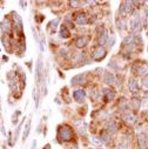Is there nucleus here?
<instances>
[{
    "label": "nucleus",
    "instance_id": "nucleus-1",
    "mask_svg": "<svg viewBox=\"0 0 148 149\" xmlns=\"http://www.w3.org/2000/svg\"><path fill=\"white\" fill-rule=\"evenodd\" d=\"M73 130L68 127V126H61L59 127L58 130V139H60L61 141H72L73 140Z\"/></svg>",
    "mask_w": 148,
    "mask_h": 149
},
{
    "label": "nucleus",
    "instance_id": "nucleus-2",
    "mask_svg": "<svg viewBox=\"0 0 148 149\" xmlns=\"http://www.w3.org/2000/svg\"><path fill=\"white\" fill-rule=\"evenodd\" d=\"M92 57H93V59L95 61H100L106 57V51L102 48V46H98L93 51V55H92Z\"/></svg>",
    "mask_w": 148,
    "mask_h": 149
},
{
    "label": "nucleus",
    "instance_id": "nucleus-3",
    "mask_svg": "<svg viewBox=\"0 0 148 149\" xmlns=\"http://www.w3.org/2000/svg\"><path fill=\"white\" fill-rule=\"evenodd\" d=\"M88 41H89V36H88V35L79 36V38L77 39V41H75V46H77L78 48H82V47H85V46L88 44Z\"/></svg>",
    "mask_w": 148,
    "mask_h": 149
},
{
    "label": "nucleus",
    "instance_id": "nucleus-4",
    "mask_svg": "<svg viewBox=\"0 0 148 149\" xmlns=\"http://www.w3.org/2000/svg\"><path fill=\"white\" fill-rule=\"evenodd\" d=\"M85 96H86V93L84 90H81V89L73 92V98H74V100H75L77 102H84Z\"/></svg>",
    "mask_w": 148,
    "mask_h": 149
},
{
    "label": "nucleus",
    "instance_id": "nucleus-5",
    "mask_svg": "<svg viewBox=\"0 0 148 149\" xmlns=\"http://www.w3.org/2000/svg\"><path fill=\"white\" fill-rule=\"evenodd\" d=\"M86 82V75L85 74H78L74 78H72L71 83L72 85H79V83H85Z\"/></svg>",
    "mask_w": 148,
    "mask_h": 149
},
{
    "label": "nucleus",
    "instance_id": "nucleus-6",
    "mask_svg": "<svg viewBox=\"0 0 148 149\" xmlns=\"http://www.w3.org/2000/svg\"><path fill=\"white\" fill-rule=\"evenodd\" d=\"M131 29L133 32H139L141 29V21L139 18H135V19H133L131 21Z\"/></svg>",
    "mask_w": 148,
    "mask_h": 149
},
{
    "label": "nucleus",
    "instance_id": "nucleus-7",
    "mask_svg": "<svg viewBox=\"0 0 148 149\" xmlns=\"http://www.w3.org/2000/svg\"><path fill=\"white\" fill-rule=\"evenodd\" d=\"M131 10H132V4L128 3V1H123V3L121 4V6H120V12H121V14H127V13L131 12Z\"/></svg>",
    "mask_w": 148,
    "mask_h": 149
},
{
    "label": "nucleus",
    "instance_id": "nucleus-8",
    "mask_svg": "<svg viewBox=\"0 0 148 149\" xmlns=\"http://www.w3.org/2000/svg\"><path fill=\"white\" fill-rule=\"evenodd\" d=\"M75 23H77L78 25H86V24L88 23V18L86 16V14L80 13V14H78L77 18H75Z\"/></svg>",
    "mask_w": 148,
    "mask_h": 149
},
{
    "label": "nucleus",
    "instance_id": "nucleus-9",
    "mask_svg": "<svg viewBox=\"0 0 148 149\" xmlns=\"http://www.w3.org/2000/svg\"><path fill=\"white\" fill-rule=\"evenodd\" d=\"M103 81L107 83V85H112L115 82V77L113 75L112 73H105L103 75Z\"/></svg>",
    "mask_w": 148,
    "mask_h": 149
},
{
    "label": "nucleus",
    "instance_id": "nucleus-10",
    "mask_svg": "<svg viewBox=\"0 0 148 149\" xmlns=\"http://www.w3.org/2000/svg\"><path fill=\"white\" fill-rule=\"evenodd\" d=\"M59 21H60V19L59 18H57V19H54V20H52L49 24H48V31L51 32V33H54L55 32V29H57V26H58V24H59Z\"/></svg>",
    "mask_w": 148,
    "mask_h": 149
},
{
    "label": "nucleus",
    "instance_id": "nucleus-11",
    "mask_svg": "<svg viewBox=\"0 0 148 149\" xmlns=\"http://www.w3.org/2000/svg\"><path fill=\"white\" fill-rule=\"evenodd\" d=\"M0 26H1L3 32L10 33V31H11V23L8 21V19H4V20L1 21V24H0Z\"/></svg>",
    "mask_w": 148,
    "mask_h": 149
},
{
    "label": "nucleus",
    "instance_id": "nucleus-12",
    "mask_svg": "<svg viewBox=\"0 0 148 149\" xmlns=\"http://www.w3.org/2000/svg\"><path fill=\"white\" fill-rule=\"evenodd\" d=\"M107 39H108L107 32L105 29H102V33L99 35V45H105L107 42Z\"/></svg>",
    "mask_w": 148,
    "mask_h": 149
},
{
    "label": "nucleus",
    "instance_id": "nucleus-13",
    "mask_svg": "<svg viewBox=\"0 0 148 149\" xmlns=\"http://www.w3.org/2000/svg\"><path fill=\"white\" fill-rule=\"evenodd\" d=\"M122 118H123V120H125V121H127V122H129V123L135 122V115H134V114L126 113V114H123V115H122Z\"/></svg>",
    "mask_w": 148,
    "mask_h": 149
},
{
    "label": "nucleus",
    "instance_id": "nucleus-14",
    "mask_svg": "<svg viewBox=\"0 0 148 149\" xmlns=\"http://www.w3.org/2000/svg\"><path fill=\"white\" fill-rule=\"evenodd\" d=\"M106 128H107V130H108V133H115V132H116V124H115L114 121L108 122L107 126H106Z\"/></svg>",
    "mask_w": 148,
    "mask_h": 149
},
{
    "label": "nucleus",
    "instance_id": "nucleus-15",
    "mask_svg": "<svg viewBox=\"0 0 148 149\" xmlns=\"http://www.w3.org/2000/svg\"><path fill=\"white\" fill-rule=\"evenodd\" d=\"M129 89H131V92H133V93H135L139 89V85H138L136 80H134V79L129 80Z\"/></svg>",
    "mask_w": 148,
    "mask_h": 149
},
{
    "label": "nucleus",
    "instance_id": "nucleus-16",
    "mask_svg": "<svg viewBox=\"0 0 148 149\" xmlns=\"http://www.w3.org/2000/svg\"><path fill=\"white\" fill-rule=\"evenodd\" d=\"M69 35H71L69 29H68L66 26H62L61 29H60V36H61V38H68Z\"/></svg>",
    "mask_w": 148,
    "mask_h": 149
},
{
    "label": "nucleus",
    "instance_id": "nucleus-17",
    "mask_svg": "<svg viewBox=\"0 0 148 149\" xmlns=\"http://www.w3.org/2000/svg\"><path fill=\"white\" fill-rule=\"evenodd\" d=\"M139 144H140V148H142V149H145L146 146H147V139L143 134H141L139 136Z\"/></svg>",
    "mask_w": 148,
    "mask_h": 149
},
{
    "label": "nucleus",
    "instance_id": "nucleus-18",
    "mask_svg": "<svg viewBox=\"0 0 148 149\" xmlns=\"http://www.w3.org/2000/svg\"><path fill=\"white\" fill-rule=\"evenodd\" d=\"M100 140H101L102 143H109V135H108L106 132H103V133H101Z\"/></svg>",
    "mask_w": 148,
    "mask_h": 149
},
{
    "label": "nucleus",
    "instance_id": "nucleus-19",
    "mask_svg": "<svg viewBox=\"0 0 148 149\" xmlns=\"http://www.w3.org/2000/svg\"><path fill=\"white\" fill-rule=\"evenodd\" d=\"M29 128H31V121H28V122H27V124H26V127H25L24 140H26V139H27V136H28V134H29Z\"/></svg>",
    "mask_w": 148,
    "mask_h": 149
},
{
    "label": "nucleus",
    "instance_id": "nucleus-20",
    "mask_svg": "<svg viewBox=\"0 0 148 149\" xmlns=\"http://www.w3.org/2000/svg\"><path fill=\"white\" fill-rule=\"evenodd\" d=\"M113 98H114V94H113L112 92H107V93H106V96H105V100H106V101H108V102L112 101Z\"/></svg>",
    "mask_w": 148,
    "mask_h": 149
},
{
    "label": "nucleus",
    "instance_id": "nucleus-21",
    "mask_svg": "<svg viewBox=\"0 0 148 149\" xmlns=\"http://www.w3.org/2000/svg\"><path fill=\"white\" fill-rule=\"evenodd\" d=\"M114 42H115V36L113 35V36H110V38H109L108 47H109V48H110V47H113V46H114Z\"/></svg>",
    "mask_w": 148,
    "mask_h": 149
},
{
    "label": "nucleus",
    "instance_id": "nucleus-22",
    "mask_svg": "<svg viewBox=\"0 0 148 149\" xmlns=\"http://www.w3.org/2000/svg\"><path fill=\"white\" fill-rule=\"evenodd\" d=\"M147 73H148V68L147 67H141L139 69V74H141V75H146Z\"/></svg>",
    "mask_w": 148,
    "mask_h": 149
},
{
    "label": "nucleus",
    "instance_id": "nucleus-23",
    "mask_svg": "<svg viewBox=\"0 0 148 149\" xmlns=\"http://www.w3.org/2000/svg\"><path fill=\"white\" fill-rule=\"evenodd\" d=\"M92 142H93L94 144H97V146H100V144H102V142H101V140H99V137H93L92 139Z\"/></svg>",
    "mask_w": 148,
    "mask_h": 149
},
{
    "label": "nucleus",
    "instance_id": "nucleus-24",
    "mask_svg": "<svg viewBox=\"0 0 148 149\" xmlns=\"http://www.w3.org/2000/svg\"><path fill=\"white\" fill-rule=\"evenodd\" d=\"M82 3L81 1H69V5L72 6V7H78V6H80Z\"/></svg>",
    "mask_w": 148,
    "mask_h": 149
},
{
    "label": "nucleus",
    "instance_id": "nucleus-25",
    "mask_svg": "<svg viewBox=\"0 0 148 149\" xmlns=\"http://www.w3.org/2000/svg\"><path fill=\"white\" fill-rule=\"evenodd\" d=\"M132 103H133L134 109H139V107H140V101H139V100H133Z\"/></svg>",
    "mask_w": 148,
    "mask_h": 149
},
{
    "label": "nucleus",
    "instance_id": "nucleus-26",
    "mask_svg": "<svg viewBox=\"0 0 148 149\" xmlns=\"http://www.w3.org/2000/svg\"><path fill=\"white\" fill-rule=\"evenodd\" d=\"M123 25H125V21L122 20V21H120V19L118 20V27H119V29H122L123 28Z\"/></svg>",
    "mask_w": 148,
    "mask_h": 149
},
{
    "label": "nucleus",
    "instance_id": "nucleus-27",
    "mask_svg": "<svg viewBox=\"0 0 148 149\" xmlns=\"http://www.w3.org/2000/svg\"><path fill=\"white\" fill-rule=\"evenodd\" d=\"M116 149H127V148H126V146H119Z\"/></svg>",
    "mask_w": 148,
    "mask_h": 149
},
{
    "label": "nucleus",
    "instance_id": "nucleus-28",
    "mask_svg": "<svg viewBox=\"0 0 148 149\" xmlns=\"http://www.w3.org/2000/svg\"><path fill=\"white\" fill-rule=\"evenodd\" d=\"M10 137L12 139V134H11V133H10ZM10 146H13V141H12V140L10 141Z\"/></svg>",
    "mask_w": 148,
    "mask_h": 149
},
{
    "label": "nucleus",
    "instance_id": "nucleus-29",
    "mask_svg": "<svg viewBox=\"0 0 148 149\" xmlns=\"http://www.w3.org/2000/svg\"><path fill=\"white\" fill-rule=\"evenodd\" d=\"M49 148H51V146H49V144H46V146L44 147V149H49Z\"/></svg>",
    "mask_w": 148,
    "mask_h": 149
},
{
    "label": "nucleus",
    "instance_id": "nucleus-30",
    "mask_svg": "<svg viewBox=\"0 0 148 149\" xmlns=\"http://www.w3.org/2000/svg\"><path fill=\"white\" fill-rule=\"evenodd\" d=\"M147 49H148V48H147Z\"/></svg>",
    "mask_w": 148,
    "mask_h": 149
}]
</instances>
